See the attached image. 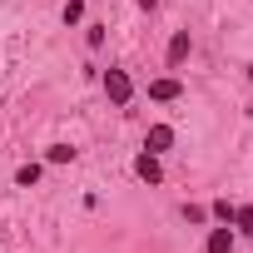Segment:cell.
I'll list each match as a JSON object with an SVG mask.
<instances>
[{"instance_id": "8", "label": "cell", "mask_w": 253, "mask_h": 253, "mask_svg": "<svg viewBox=\"0 0 253 253\" xmlns=\"http://www.w3.org/2000/svg\"><path fill=\"white\" fill-rule=\"evenodd\" d=\"M45 159H50V164H70V159H75V149H70V144H50V149H45Z\"/></svg>"}, {"instance_id": "1", "label": "cell", "mask_w": 253, "mask_h": 253, "mask_svg": "<svg viewBox=\"0 0 253 253\" xmlns=\"http://www.w3.org/2000/svg\"><path fill=\"white\" fill-rule=\"evenodd\" d=\"M104 94H109V104H129L134 99V80L124 70H104Z\"/></svg>"}, {"instance_id": "9", "label": "cell", "mask_w": 253, "mask_h": 253, "mask_svg": "<svg viewBox=\"0 0 253 253\" xmlns=\"http://www.w3.org/2000/svg\"><path fill=\"white\" fill-rule=\"evenodd\" d=\"M233 223H238L233 233H253V209H248V204H243V209H233Z\"/></svg>"}, {"instance_id": "4", "label": "cell", "mask_w": 253, "mask_h": 253, "mask_svg": "<svg viewBox=\"0 0 253 253\" xmlns=\"http://www.w3.org/2000/svg\"><path fill=\"white\" fill-rule=\"evenodd\" d=\"M179 94H184V84H179L174 75H164V80L149 84V99H164V104H169V99H179Z\"/></svg>"}, {"instance_id": "3", "label": "cell", "mask_w": 253, "mask_h": 253, "mask_svg": "<svg viewBox=\"0 0 253 253\" xmlns=\"http://www.w3.org/2000/svg\"><path fill=\"white\" fill-rule=\"evenodd\" d=\"M134 174H139L144 184H159V179H164V164H159V154H149V149H144V154L134 159Z\"/></svg>"}, {"instance_id": "7", "label": "cell", "mask_w": 253, "mask_h": 253, "mask_svg": "<svg viewBox=\"0 0 253 253\" xmlns=\"http://www.w3.org/2000/svg\"><path fill=\"white\" fill-rule=\"evenodd\" d=\"M15 184H20V189L40 184V164H20V169H15Z\"/></svg>"}, {"instance_id": "2", "label": "cell", "mask_w": 253, "mask_h": 253, "mask_svg": "<svg viewBox=\"0 0 253 253\" xmlns=\"http://www.w3.org/2000/svg\"><path fill=\"white\" fill-rule=\"evenodd\" d=\"M144 149H149V154H164V149H174V129H169V124H149Z\"/></svg>"}, {"instance_id": "10", "label": "cell", "mask_w": 253, "mask_h": 253, "mask_svg": "<svg viewBox=\"0 0 253 253\" xmlns=\"http://www.w3.org/2000/svg\"><path fill=\"white\" fill-rule=\"evenodd\" d=\"M209 213H213V218H218V223H233V204H228V199H218V204H213V209H209Z\"/></svg>"}, {"instance_id": "13", "label": "cell", "mask_w": 253, "mask_h": 253, "mask_svg": "<svg viewBox=\"0 0 253 253\" xmlns=\"http://www.w3.org/2000/svg\"><path fill=\"white\" fill-rule=\"evenodd\" d=\"M248 80H253V65H248Z\"/></svg>"}, {"instance_id": "12", "label": "cell", "mask_w": 253, "mask_h": 253, "mask_svg": "<svg viewBox=\"0 0 253 253\" xmlns=\"http://www.w3.org/2000/svg\"><path fill=\"white\" fill-rule=\"evenodd\" d=\"M139 5H144V10H154V5H159V0H139Z\"/></svg>"}, {"instance_id": "11", "label": "cell", "mask_w": 253, "mask_h": 253, "mask_svg": "<svg viewBox=\"0 0 253 253\" xmlns=\"http://www.w3.org/2000/svg\"><path fill=\"white\" fill-rule=\"evenodd\" d=\"M84 20V5H80V0H70V5H65V25H80Z\"/></svg>"}, {"instance_id": "5", "label": "cell", "mask_w": 253, "mask_h": 253, "mask_svg": "<svg viewBox=\"0 0 253 253\" xmlns=\"http://www.w3.org/2000/svg\"><path fill=\"white\" fill-rule=\"evenodd\" d=\"M204 253H233V228H228V223H223V228H209Z\"/></svg>"}, {"instance_id": "6", "label": "cell", "mask_w": 253, "mask_h": 253, "mask_svg": "<svg viewBox=\"0 0 253 253\" xmlns=\"http://www.w3.org/2000/svg\"><path fill=\"white\" fill-rule=\"evenodd\" d=\"M184 60H189V30H179V35L169 40V70H179Z\"/></svg>"}]
</instances>
